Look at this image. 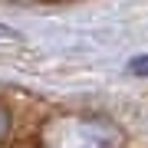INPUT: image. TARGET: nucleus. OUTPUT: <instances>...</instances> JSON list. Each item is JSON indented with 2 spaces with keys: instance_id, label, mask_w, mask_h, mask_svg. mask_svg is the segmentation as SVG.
I'll return each mask as SVG.
<instances>
[{
  "instance_id": "nucleus-1",
  "label": "nucleus",
  "mask_w": 148,
  "mask_h": 148,
  "mask_svg": "<svg viewBox=\"0 0 148 148\" xmlns=\"http://www.w3.org/2000/svg\"><path fill=\"white\" fill-rule=\"evenodd\" d=\"M40 148H122V128L102 115L59 112L43 122Z\"/></svg>"
},
{
  "instance_id": "nucleus-2",
  "label": "nucleus",
  "mask_w": 148,
  "mask_h": 148,
  "mask_svg": "<svg viewBox=\"0 0 148 148\" xmlns=\"http://www.w3.org/2000/svg\"><path fill=\"white\" fill-rule=\"evenodd\" d=\"M7 132H10V115H7V109L0 106V142L7 138Z\"/></svg>"
},
{
  "instance_id": "nucleus-3",
  "label": "nucleus",
  "mask_w": 148,
  "mask_h": 148,
  "mask_svg": "<svg viewBox=\"0 0 148 148\" xmlns=\"http://www.w3.org/2000/svg\"><path fill=\"white\" fill-rule=\"evenodd\" d=\"M132 73H148V59H135V63H132Z\"/></svg>"
}]
</instances>
